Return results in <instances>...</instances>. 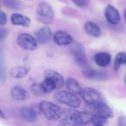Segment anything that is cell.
<instances>
[{
  "label": "cell",
  "instance_id": "2e32d148",
  "mask_svg": "<svg viewBox=\"0 0 126 126\" xmlns=\"http://www.w3.org/2000/svg\"><path fill=\"white\" fill-rule=\"evenodd\" d=\"M111 60V56L107 52L97 53L94 56V61L99 66L106 67L110 64Z\"/></svg>",
  "mask_w": 126,
  "mask_h": 126
},
{
  "label": "cell",
  "instance_id": "9c48e42d",
  "mask_svg": "<svg viewBox=\"0 0 126 126\" xmlns=\"http://www.w3.org/2000/svg\"><path fill=\"white\" fill-rule=\"evenodd\" d=\"M104 15L108 22L112 25L118 24L120 20L119 12L112 5L109 4L106 7L104 10Z\"/></svg>",
  "mask_w": 126,
  "mask_h": 126
},
{
  "label": "cell",
  "instance_id": "836d02e7",
  "mask_svg": "<svg viewBox=\"0 0 126 126\" xmlns=\"http://www.w3.org/2000/svg\"></svg>",
  "mask_w": 126,
  "mask_h": 126
},
{
  "label": "cell",
  "instance_id": "83f0119b",
  "mask_svg": "<svg viewBox=\"0 0 126 126\" xmlns=\"http://www.w3.org/2000/svg\"><path fill=\"white\" fill-rule=\"evenodd\" d=\"M72 2L78 7L84 8L87 6L88 0H71Z\"/></svg>",
  "mask_w": 126,
  "mask_h": 126
},
{
  "label": "cell",
  "instance_id": "e0dca14e",
  "mask_svg": "<svg viewBox=\"0 0 126 126\" xmlns=\"http://www.w3.org/2000/svg\"><path fill=\"white\" fill-rule=\"evenodd\" d=\"M85 32L89 35L94 37H98L101 35L100 28L95 23L92 21H87L84 25Z\"/></svg>",
  "mask_w": 126,
  "mask_h": 126
},
{
  "label": "cell",
  "instance_id": "4fadbf2b",
  "mask_svg": "<svg viewBox=\"0 0 126 126\" xmlns=\"http://www.w3.org/2000/svg\"><path fill=\"white\" fill-rule=\"evenodd\" d=\"M11 95L13 98L17 101L26 100L30 97L28 91L19 86H16L12 89Z\"/></svg>",
  "mask_w": 126,
  "mask_h": 126
},
{
  "label": "cell",
  "instance_id": "30bf717a",
  "mask_svg": "<svg viewBox=\"0 0 126 126\" xmlns=\"http://www.w3.org/2000/svg\"><path fill=\"white\" fill-rule=\"evenodd\" d=\"M53 40L57 45L60 46L69 45L73 41L72 37L68 33L62 31H58L53 36Z\"/></svg>",
  "mask_w": 126,
  "mask_h": 126
},
{
  "label": "cell",
  "instance_id": "603a6c76",
  "mask_svg": "<svg viewBox=\"0 0 126 126\" xmlns=\"http://www.w3.org/2000/svg\"><path fill=\"white\" fill-rule=\"evenodd\" d=\"M81 71L84 76L88 79L93 80L95 70L89 66L87 64L81 67Z\"/></svg>",
  "mask_w": 126,
  "mask_h": 126
},
{
  "label": "cell",
  "instance_id": "d6986e66",
  "mask_svg": "<svg viewBox=\"0 0 126 126\" xmlns=\"http://www.w3.org/2000/svg\"><path fill=\"white\" fill-rule=\"evenodd\" d=\"M66 87L71 92L76 94H80L82 89L80 84L74 78H68L66 82Z\"/></svg>",
  "mask_w": 126,
  "mask_h": 126
},
{
  "label": "cell",
  "instance_id": "4316f807",
  "mask_svg": "<svg viewBox=\"0 0 126 126\" xmlns=\"http://www.w3.org/2000/svg\"><path fill=\"white\" fill-rule=\"evenodd\" d=\"M107 74L103 71L95 70L93 80L97 81H103L107 79Z\"/></svg>",
  "mask_w": 126,
  "mask_h": 126
},
{
  "label": "cell",
  "instance_id": "e575fe53",
  "mask_svg": "<svg viewBox=\"0 0 126 126\" xmlns=\"http://www.w3.org/2000/svg\"></svg>",
  "mask_w": 126,
  "mask_h": 126
},
{
  "label": "cell",
  "instance_id": "7402d4cb",
  "mask_svg": "<svg viewBox=\"0 0 126 126\" xmlns=\"http://www.w3.org/2000/svg\"><path fill=\"white\" fill-rule=\"evenodd\" d=\"M123 64H126V53L121 52L118 53L115 56L114 66V71H118Z\"/></svg>",
  "mask_w": 126,
  "mask_h": 126
},
{
  "label": "cell",
  "instance_id": "44dd1931",
  "mask_svg": "<svg viewBox=\"0 0 126 126\" xmlns=\"http://www.w3.org/2000/svg\"><path fill=\"white\" fill-rule=\"evenodd\" d=\"M40 85L45 94H49L57 89L55 83L51 79L48 78H45V80Z\"/></svg>",
  "mask_w": 126,
  "mask_h": 126
},
{
  "label": "cell",
  "instance_id": "ba28073f",
  "mask_svg": "<svg viewBox=\"0 0 126 126\" xmlns=\"http://www.w3.org/2000/svg\"><path fill=\"white\" fill-rule=\"evenodd\" d=\"M80 94L86 104H91L103 101L100 94L93 88L87 87L82 89Z\"/></svg>",
  "mask_w": 126,
  "mask_h": 126
},
{
  "label": "cell",
  "instance_id": "5b68a950",
  "mask_svg": "<svg viewBox=\"0 0 126 126\" xmlns=\"http://www.w3.org/2000/svg\"><path fill=\"white\" fill-rule=\"evenodd\" d=\"M36 13L38 20L45 24L51 23L54 18V13L52 7L45 1H42L38 4Z\"/></svg>",
  "mask_w": 126,
  "mask_h": 126
},
{
  "label": "cell",
  "instance_id": "7a4b0ae2",
  "mask_svg": "<svg viewBox=\"0 0 126 126\" xmlns=\"http://www.w3.org/2000/svg\"><path fill=\"white\" fill-rule=\"evenodd\" d=\"M84 109L85 112L91 116H97L107 119L111 118L113 117L111 109L103 101L91 104H86Z\"/></svg>",
  "mask_w": 126,
  "mask_h": 126
},
{
  "label": "cell",
  "instance_id": "f1b7e54d",
  "mask_svg": "<svg viewBox=\"0 0 126 126\" xmlns=\"http://www.w3.org/2000/svg\"><path fill=\"white\" fill-rule=\"evenodd\" d=\"M7 22V17L4 12H0V26H4Z\"/></svg>",
  "mask_w": 126,
  "mask_h": 126
},
{
  "label": "cell",
  "instance_id": "7c38bea8",
  "mask_svg": "<svg viewBox=\"0 0 126 126\" xmlns=\"http://www.w3.org/2000/svg\"><path fill=\"white\" fill-rule=\"evenodd\" d=\"M45 78H48L51 79L56 84V90L62 89L64 85V81L63 76L57 72L52 70H46L44 72Z\"/></svg>",
  "mask_w": 126,
  "mask_h": 126
},
{
  "label": "cell",
  "instance_id": "ac0fdd59",
  "mask_svg": "<svg viewBox=\"0 0 126 126\" xmlns=\"http://www.w3.org/2000/svg\"><path fill=\"white\" fill-rule=\"evenodd\" d=\"M20 114L23 118L29 122H34L37 119V115L31 106H24L20 109Z\"/></svg>",
  "mask_w": 126,
  "mask_h": 126
},
{
  "label": "cell",
  "instance_id": "1f68e13d",
  "mask_svg": "<svg viewBox=\"0 0 126 126\" xmlns=\"http://www.w3.org/2000/svg\"><path fill=\"white\" fill-rule=\"evenodd\" d=\"M0 118L2 119H4L6 118L5 114L0 109Z\"/></svg>",
  "mask_w": 126,
  "mask_h": 126
},
{
  "label": "cell",
  "instance_id": "d4e9b609",
  "mask_svg": "<svg viewBox=\"0 0 126 126\" xmlns=\"http://www.w3.org/2000/svg\"><path fill=\"white\" fill-rule=\"evenodd\" d=\"M3 3L6 7L9 9L15 10L19 9V3L16 0H3Z\"/></svg>",
  "mask_w": 126,
  "mask_h": 126
},
{
  "label": "cell",
  "instance_id": "9a60e30c",
  "mask_svg": "<svg viewBox=\"0 0 126 126\" xmlns=\"http://www.w3.org/2000/svg\"><path fill=\"white\" fill-rule=\"evenodd\" d=\"M11 21L13 24L16 26H21L28 27L31 22L30 18L27 16L18 13H13L11 16Z\"/></svg>",
  "mask_w": 126,
  "mask_h": 126
},
{
  "label": "cell",
  "instance_id": "277c9868",
  "mask_svg": "<svg viewBox=\"0 0 126 126\" xmlns=\"http://www.w3.org/2000/svg\"><path fill=\"white\" fill-rule=\"evenodd\" d=\"M54 97L57 102L69 106L71 108H78L80 105V99L71 92L64 90L59 91L55 94Z\"/></svg>",
  "mask_w": 126,
  "mask_h": 126
},
{
  "label": "cell",
  "instance_id": "8992f818",
  "mask_svg": "<svg viewBox=\"0 0 126 126\" xmlns=\"http://www.w3.org/2000/svg\"><path fill=\"white\" fill-rule=\"evenodd\" d=\"M69 45V50L77 63L81 67L87 64L85 49L83 45L78 42H73Z\"/></svg>",
  "mask_w": 126,
  "mask_h": 126
},
{
  "label": "cell",
  "instance_id": "484cf974",
  "mask_svg": "<svg viewBox=\"0 0 126 126\" xmlns=\"http://www.w3.org/2000/svg\"><path fill=\"white\" fill-rule=\"evenodd\" d=\"M107 119L97 116H91L90 123L93 126H104L106 123Z\"/></svg>",
  "mask_w": 126,
  "mask_h": 126
},
{
  "label": "cell",
  "instance_id": "8fae6325",
  "mask_svg": "<svg viewBox=\"0 0 126 126\" xmlns=\"http://www.w3.org/2000/svg\"><path fill=\"white\" fill-rule=\"evenodd\" d=\"M51 35V29L48 26H45L36 32L35 39L40 44H45L50 41Z\"/></svg>",
  "mask_w": 126,
  "mask_h": 126
},
{
  "label": "cell",
  "instance_id": "f546056e",
  "mask_svg": "<svg viewBox=\"0 0 126 126\" xmlns=\"http://www.w3.org/2000/svg\"><path fill=\"white\" fill-rule=\"evenodd\" d=\"M8 34V32L5 29L0 28V42L3 41Z\"/></svg>",
  "mask_w": 126,
  "mask_h": 126
},
{
  "label": "cell",
  "instance_id": "4dcf8cb0",
  "mask_svg": "<svg viewBox=\"0 0 126 126\" xmlns=\"http://www.w3.org/2000/svg\"><path fill=\"white\" fill-rule=\"evenodd\" d=\"M118 126H126V117L121 116L118 118Z\"/></svg>",
  "mask_w": 126,
  "mask_h": 126
},
{
  "label": "cell",
  "instance_id": "ffe728a7",
  "mask_svg": "<svg viewBox=\"0 0 126 126\" xmlns=\"http://www.w3.org/2000/svg\"><path fill=\"white\" fill-rule=\"evenodd\" d=\"M6 80V70L4 54L0 48V83L5 84Z\"/></svg>",
  "mask_w": 126,
  "mask_h": 126
},
{
  "label": "cell",
  "instance_id": "cb8c5ba5",
  "mask_svg": "<svg viewBox=\"0 0 126 126\" xmlns=\"http://www.w3.org/2000/svg\"><path fill=\"white\" fill-rule=\"evenodd\" d=\"M30 89L34 94L38 97H42L45 95L42 90L40 84L38 83H34L30 86Z\"/></svg>",
  "mask_w": 126,
  "mask_h": 126
},
{
  "label": "cell",
  "instance_id": "6da1fadb",
  "mask_svg": "<svg viewBox=\"0 0 126 126\" xmlns=\"http://www.w3.org/2000/svg\"><path fill=\"white\" fill-rule=\"evenodd\" d=\"M63 117L58 123L60 126H82L90 122V115L75 108L66 109L63 111Z\"/></svg>",
  "mask_w": 126,
  "mask_h": 126
},
{
  "label": "cell",
  "instance_id": "d6a6232c",
  "mask_svg": "<svg viewBox=\"0 0 126 126\" xmlns=\"http://www.w3.org/2000/svg\"><path fill=\"white\" fill-rule=\"evenodd\" d=\"M124 19H125V21H126V8L124 10Z\"/></svg>",
  "mask_w": 126,
  "mask_h": 126
},
{
  "label": "cell",
  "instance_id": "52a82bcc",
  "mask_svg": "<svg viewBox=\"0 0 126 126\" xmlns=\"http://www.w3.org/2000/svg\"><path fill=\"white\" fill-rule=\"evenodd\" d=\"M17 42L20 47L28 51H33L37 47L36 39L28 33L20 34L17 37Z\"/></svg>",
  "mask_w": 126,
  "mask_h": 126
},
{
  "label": "cell",
  "instance_id": "5bb4252c",
  "mask_svg": "<svg viewBox=\"0 0 126 126\" xmlns=\"http://www.w3.org/2000/svg\"><path fill=\"white\" fill-rule=\"evenodd\" d=\"M30 70V67L28 66H17L10 70L9 74L14 78L21 79L26 76Z\"/></svg>",
  "mask_w": 126,
  "mask_h": 126
},
{
  "label": "cell",
  "instance_id": "3957f363",
  "mask_svg": "<svg viewBox=\"0 0 126 126\" xmlns=\"http://www.w3.org/2000/svg\"><path fill=\"white\" fill-rule=\"evenodd\" d=\"M39 104L42 113L49 120L57 121L63 116L62 109L50 101L43 100Z\"/></svg>",
  "mask_w": 126,
  "mask_h": 126
}]
</instances>
